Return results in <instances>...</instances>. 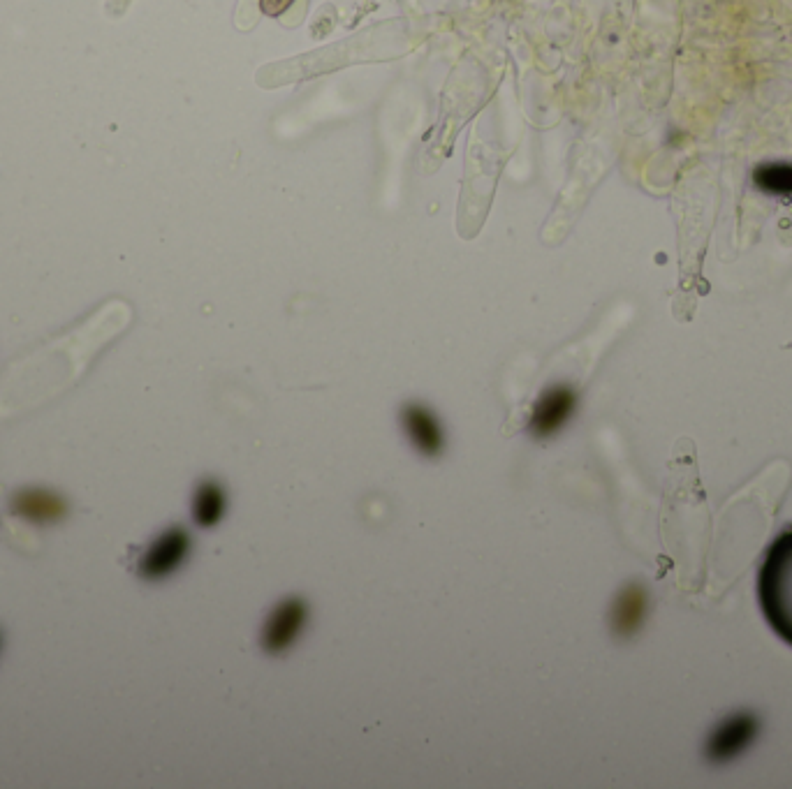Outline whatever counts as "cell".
<instances>
[{
  "mask_svg": "<svg viewBox=\"0 0 792 789\" xmlns=\"http://www.w3.org/2000/svg\"><path fill=\"white\" fill-rule=\"evenodd\" d=\"M758 597L767 623L792 646V526L767 551L758 574Z\"/></svg>",
  "mask_w": 792,
  "mask_h": 789,
  "instance_id": "cell-1",
  "label": "cell"
},
{
  "mask_svg": "<svg viewBox=\"0 0 792 789\" xmlns=\"http://www.w3.org/2000/svg\"><path fill=\"white\" fill-rule=\"evenodd\" d=\"M190 551V537L183 528H172L151 544L139 560V574L144 579H163L172 574Z\"/></svg>",
  "mask_w": 792,
  "mask_h": 789,
  "instance_id": "cell-2",
  "label": "cell"
},
{
  "mask_svg": "<svg viewBox=\"0 0 792 789\" xmlns=\"http://www.w3.org/2000/svg\"><path fill=\"white\" fill-rule=\"evenodd\" d=\"M577 396L568 387H552L538 398V403L533 405L531 419H528V431L535 438H552L556 431H561V426L568 422L572 412H575Z\"/></svg>",
  "mask_w": 792,
  "mask_h": 789,
  "instance_id": "cell-3",
  "label": "cell"
},
{
  "mask_svg": "<svg viewBox=\"0 0 792 789\" xmlns=\"http://www.w3.org/2000/svg\"><path fill=\"white\" fill-rule=\"evenodd\" d=\"M755 736H758V720L748 713H737L711 734L707 743V755L714 762H730V759L742 755L751 746Z\"/></svg>",
  "mask_w": 792,
  "mask_h": 789,
  "instance_id": "cell-4",
  "label": "cell"
},
{
  "mask_svg": "<svg viewBox=\"0 0 792 789\" xmlns=\"http://www.w3.org/2000/svg\"><path fill=\"white\" fill-rule=\"evenodd\" d=\"M308 609L302 600H285L274 609L262 632V646L269 653H281L304 630Z\"/></svg>",
  "mask_w": 792,
  "mask_h": 789,
  "instance_id": "cell-5",
  "label": "cell"
},
{
  "mask_svg": "<svg viewBox=\"0 0 792 789\" xmlns=\"http://www.w3.org/2000/svg\"><path fill=\"white\" fill-rule=\"evenodd\" d=\"M403 429L413 445L420 449L424 456H438L443 449V431H440L438 419L431 415L422 405H406L401 412Z\"/></svg>",
  "mask_w": 792,
  "mask_h": 789,
  "instance_id": "cell-6",
  "label": "cell"
},
{
  "mask_svg": "<svg viewBox=\"0 0 792 789\" xmlns=\"http://www.w3.org/2000/svg\"><path fill=\"white\" fill-rule=\"evenodd\" d=\"M12 512L24 516L26 521L44 523V521H58L63 519L68 512L63 498H58L56 493L42 491V489H26L14 496Z\"/></svg>",
  "mask_w": 792,
  "mask_h": 789,
  "instance_id": "cell-7",
  "label": "cell"
},
{
  "mask_svg": "<svg viewBox=\"0 0 792 789\" xmlns=\"http://www.w3.org/2000/svg\"><path fill=\"white\" fill-rule=\"evenodd\" d=\"M644 611H647V597L640 586H630L619 595V600L614 604L612 623L614 630L619 634H633L640 628Z\"/></svg>",
  "mask_w": 792,
  "mask_h": 789,
  "instance_id": "cell-8",
  "label": "cell"
},
{
  "mask_svg": "<svg viewBox=\"0 0 792 789\" xmlns=\"http://www.w3.org/2000/svg\"><path fill=\"white\" fill-rule=\"evenodd\" d=\"M225 505H227L225 491L220 489L218 484H214V482L202 484L195 493V503H193V514H195L197 526H202V528L216 526V523L223 519Z\"/></svg>",
  "mask_w": 792,
  "mask_h": 789,
  "instance_id": "cell-9",
  "label": "cell"
},
{
  "mask_svg": "<svg viewBox=\"0 0 792 789\" xmlns=\"http://www.w3.org/2000/svg\"><path fill=\"white\" fill-rule=\"evenodd\" d=\"M755 186L767 195H792V165L769 162L755 169Z\"/></svg>",
  "mask_w": 792,
  "mask_h": 789,
  "instance_id": "cell-10",
  "label": "cell"
},
{
  "mask_svg": "<svg viewBox=\"0 0 792 789\" xmlns=\"http://www.w3.org/2000/svg\"><path fill=\"white\" fill-rule=\"evenodd\" d=\"M292 3H295V0H260V10L267 14V17H281Z\"/></svg>",
  "mask_w": 792,
  "mask_h": 789,
  "instance_id": "cell-11",
  "label": "cell"
}]
</instances>
